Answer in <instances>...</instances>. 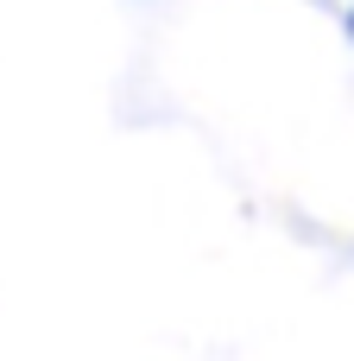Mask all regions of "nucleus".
Wrapping results in <instances>:
<instances>
[{"label": "nucleus", "instance_id": "f257e3e1", "mask_svg": "<svg viewBox=\"0 0 354 361\" xmlns=\"http://www.w3.org/2000/svg\"><path fill=\"white\" fill-rule=\"evenodd\" d=\"M348 25H354V19H348Z\"/></svg>", "mask_w": 354, "mask_h": 361}]
</instances>
